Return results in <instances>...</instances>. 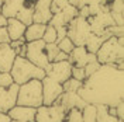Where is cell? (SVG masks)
I'll return each mask as SVG.
<instances>
[{"label": "cell", "mask_w": 124, "mask_h": 122, "mask_svg": "<svg viewBox=\"0 0 124 122\" xmlns=\"http://www.w3.org/2000/svg\"><path fill=\"white\" fill-rule=\"evenodd\" d=\"M7 25V18L3 14H0V27H6Z\"/></svg>", "instance_id": "40"}, {"label": "cell", "mask_w": 124, "mask_h": 122, "mask_svg": "<svg viewBox=\"0 0 124 122\" xmlns=\"http://www.w3.org/2000/svg\"><path fill=\"white\" fill-rule=\"evenodd\" d=\"M27 0H4L1 4V14L6 18H13L18 13V10L25 4Z\"/></svg>", "instance_id": "19"}, {"label": "cell", "mask_w": 124, "mask_h": 122, "mask_svg": "<svg viewBox=\"0 0 124 122\" xmlns=\"http://www.w3.org/2000/svg\"><path fill=\"white\" fill-rule=\"evenodd\" d=\"M61 13H62V15H63V18H65V21L69 24L73 18L78 17V8L75 7V6H72V4H68Z\"/></svg>", "instance_id": "29"}, {"label": "cell", "mask_w": 124, "mask_h": 122, "mask_svg": "<svg viewBox=\"0 0 124 122\" xmlns=\"http://www.w3.org/2000/svg\"><path fill=\"white\" fill-rule=\"evenodd\" d=\"M14 83L10 72H0V87L1 88H8L11 84Z\"/></svg>", "instance_id": "31"}, {"label": "cell", "mask_w": 124, "mask_h": 122, "mask_svg": "<svg viewBox=\"0 0 124 122\" xmlns=\"http://www.w3.org/2000/svg\"><path fill=\"white\" fill-rule=\"evenodd\" d=\"M46 44L42 41V39H38V41H32V42H27L25 44V59L35 65L37 68L45 69L48 65H49V61H48V56H46V51H45Z\"/></svg>", "instance_id": "6"}, {"label": "cell", "mask_w": 124, "mask_h": 122, "mask_svg": "<svg viewBox=\"0 0 124 122\" xmlns=\"http://www.w3.org/2000/svg\"><path fill=\"white\" fill-rule=\"evenodd\" d=\"M108 34L111 37H116V38H120V37H124V25H111V27H107L106 28Z\"/></svg>", "instance_id": "34"}, {"label": "cell", "mask_w": 124, "mask_h": 122, "mask_svg": "<svg viewBox=\"0 0 124 122\" xmlns=\"http://www.w3.org/2000/svg\"><path fill=\"white\" fill-rule=\"evenodd\" d=\"M68 4H69L68 0H51V11H52V14L62 11Z\"/></svg>", "instance_id": "32"}, {"label": "cell", "mask_w": 124, "mask_h": 122, "mask_svg": "<svg viewBox=\"0 0 124 122\" xmlns=\"http://www.w3.org/2000/svg\"><path fill=\"white\" fill-rule=\"evenodd\" d=\"M10 75H11L16 84L21 86V84L27 83L30 80H34V79L42 80L45 77V72H44V69L37 68L35 65H32L24 56H16L14 63L10 69Z\"/></svg>", "instance_id": "3"}, {"label": "cell", "mask_w": 124, "mask_h": 122, "mask_svg": "<svg viewBox=\"0 0 124 122\" xmlns=\"http://www.w3.org/2000/svg\"><path fill=\"white\" fill-rule=\"evenodd\" d=\"M70 70H72V65L68 61L52 62L44 69L45 76L51 77L52 80L58 81L59 84L65 83L68 79H70Z\"/></svg>", "instance_id": "9"}, {"label": "cell", "mask_w": 124, "mask_h": 122, "mask_svg": "<svg viewBox=\"0 0 124 122\" xmlns=\"http://www.w3.org/2000/svg\"><path fill=\"white\" fill-rule=\"evenodd\" d=\"M111 35L108 34L107 31H106V35H103V37H99V35H94V34H90L89 37H87V39H86L85 42V48L86 51L89 52V54H93L96 55V52L99 51V48H100V45L106 41L107 38H110Z\"/></svg>", "instance_id": "21"}, {"label": "cell", "mask_w": 124, "mask_h": 122, "mask_svg": "<svg viewBox=\"0 0 124 122\" xmlns=\"http://www.w3.org/2000/svg\"><path fill=\"white\" fill-rule=\"evenodd\" d=\"M68 1H69V4H72V6H75V7H76L78 0H68Z\"/></svg>", "instance_id": "41"}, {"label": "cell", "mask_w": 124, "mask_h": 122, "mask_svg": "<svg viewBox=\"0 0 124 122\" xmlns=\"http://www.w3.org/2000/svg\"><path fill=\"white\" fill-rule=\"evenodd\" d=\"M52 17L51 11V0H35L34 3V14H32V23L46 24L49 23Z\"/></svg>", "instance_id": "11"}, {"label": "cell", "mask_w": 124, "mask_h": 122, "mask_svg": "<svg viewBox=\"0 0 124 122\" xmlns=\"http://www.w3.org/2000/svg\"><path fill=\"white\" fill-rule=\"evenodd\" d=\"M56 45H58V48H59L61 52H63V54H66V55H69L70 52H72V49L75 48L73 42H72L68 37L62 38L61 41H56Z\"/></svg>", "instance_id": "28"}, {"label": "cell", "mask_w": 124, "mask_h": 122, "mask_svg": "<svg viewBox=\"0 0 124 122\" xmlns=\"http://www.w3.org/2000/svg\"><path fill=\"white\" fill-rule=\"evenodd\" d=\"M0 14H1V6H0Z\"/></svg>", "instance_id": "44"}, {"label": "cell", "mask_w": 124, "mask_h": 122, "mask_svg": "<svg viewBox=\"0 0 124 122\" xmlns=\"http://www.w3.org/2000/svg\"><path fill=\"white\" fill-rule=\"evenodd\" d=\"M106 1H107V3H108V1H110V0H106Z\"/></svg>", "instance_id": "45"}, {"label": "cell", "mask_w": 124, "mask_h": 122, "mask_svg": "<svg viewBox=\"0 0 124 122\" xmlns=\"http://www.w3.org/2000/svg\"><path fill=\"white\" fill-rule=\"evenodd\" d=\"M116 114H117V118L120 121H124V101L118 102L116 105Z\"/></svg>", "instance_id": "37"}, {"label": "cell", "mask_w": 124, "mask_h": 122, "mask_svg": "<svg viewBox=\"0 0 124 122\" xmlns=\"http://www.w3.org/2000/svg\"><path fill=\"white\" fill-rule=\"evenodd\" d=\"M108 11L116 25H124V0H110Z\"/></svg>", "instance_id": "17"}, {"label": "cell", "mask_w": 124, "mask_h": 122, "mask_svg": "<svg viewBox=\"0 0 124 122\" xmlns=\"http://www.w3.org/2000/svg\"><path fill=\"white\" fill-rule=\"evenodd\" d=\"M42 84V105H52L55 104V101L61 97V94L63 93L62 84L58 81L52 80L51 77L45 76L41 80Z\"/></svg>", "instance_id": "8"}, {"label": "cell", "mask_w": 124, "mask_h": 122, "mask_svg": "<svg viewBox=\"0 0 124 122\" xmlns=\"http://www.w3.org/2000/svg\"><path fill=\"white\" fill-rule=\"evenodd\" d=\"M82 84H83V81H79V80H76V79L70 77V79H68L65 83H62V88H63V91L78 93V90L82 87Z\"/></svg>", "instance_id": "25"}, {"label": "cell", "mask_w": 124, "mask_h": 122, "mask_svg": "<svg viewBox=\"0 0 124 122\" xmlns=\"http://www.w3.org/2000/svg\"><path fill=\"white\" fill-rule=\"evenodd\" d=\"M7 115L11 119L23 122H35V108L31 107H23V105H14Z\"/></svg>", "instance_id": "14"}, {"label": "cell", "mask_w": 124, "mask_h": 122, "mask_svg": "<svg viewBox=\"0 0 124 122\" xmlns=\"http://www.w3.org/2000/svg\"><path fill=\"white\" fill-rule=\"evenodd\" d=\"M45 51H46V56H48L49 63H52V62L68 61V58H69V55H66V54H63V52L59 51V48H58L56 44H46Z\"/></svg>", "instance_id": "22"}, {"label": "cell", "mask_w": 124, "mask_h": 122, "mask_svg": "<svg viewBox=\"0 0 124 122\" xmlns=\"http://www.w3.org/2000/svg\"><path fill=\"white\" fill-rule=\"evenodd\" d=\"M48 24L52 25L54 28H59V27H66V25H68V23L65 21V18H63V15H62L61 11L52 14V17H51V20H49Z\"/></svg>", "instance_id": "30"}, {"label": "cell", "mask_w": 124, "mask_h": 122, "mask_svg": "<svg viewBox=\"0 0 124 122\" xmlns=\"http://www.w3.org/2000/svg\"><path fill=\"white\" fill-rule=\"evenodd\" d=\"M66 111L59 104L35 108V122H65Z\"/></svg>", "instance_id": "7"}, {"label": "cell", "mask_w": 124, "mask_h": 122, "mask_svg": "<svg viewBox=\"0 0 124 122\" xmlns=\"http://www.w3.org/2000/svg\"><path fill=\"white\" fill-rule=\"evenodd\" d=\"M45 27L46 25H44V24H37V23L30 24V25L25 28V32H24V41H25V42H32V41L42 39Z\"/></svg>", "instance_id": "20"}, {"label": "cell", "mask_w": 124, "mask_h": 122, "mask_svg": "<svg viewBox=\"0 0 124 122\" xmlns=\"http://www.w3.org/2000/svg\"><path fill=\"white\" fill-rule=\"evenodd\" d=\"M96 122H124L108 114L107 105H96Z\"/></svg>", "instance_id": "23"}, {"label": "cell", "mask_w": 124, "mask_h": 122, "mask_svg": "<svg viewBox=\"0 0 124 122\" xmlns=\"http://www.w3.org/2000/svg\"><path fill=\"white\" fill-rule=\"evenodd\" d=\"M78 94L86 104L116 107L124 101V70L116 65H101L97 72L86 77Z\"/></svg>", "instance_id": "1"}, {"label": "cell", "mask_w": 124, "mask_h": 122, "mask_svg": "<svg viewBox=\"0 0 124 122\" xmlns=\"http://www.w3.org/2000/svg\"><path fill=\"white\" fill-rule=\"evenodd\" d=\"M11 122H23V121H16V119H11Z\"/></svg>", "instance_id": "42"}, {"label": "cell", "mask_w": 124, "mask_h": 122, "mask_svg": "<svg viewBox=\"0 0 124 122\" xmlns=\"http://www.w3.org/2000/svg\"><path fill=\"white\" fill-rule=\"evenodd\" d=\"M0 122H11V118L6 112H0Z\"/></svg>", "instance_id": "39"}, {"label": "cell", "mask_w": 124, "mask_h": 122, "mask_svg": "<svg viewBox=\"0 0 124 122\" xmlns=\"http://www.w3.org/2000/svg\"><path fill=\"white\" fill-rule=\"evenodd\" d=\"M25 25L23 23H20L17 18H7V25H6V30H7L8 38L10 41H18V39H24V32H25Z\"/></svg>", "instance_id": "16"}, {"label": "cell", "mask_w": 124, "mask_h": 122, "mask_svg": "<svg viewBox=\"0 0 124 122\" xmlns=\"http://www.w3.org/2000/svg\"><path fill=\"white\" fill-rule=\"evenodd\" d=\"M92 61H97L96 55L89 54L85 46H75L72 49V52L69 54V58H68V62L72 66H76V68H85L86 63Z\"/></svg>", "instance_id": "12"}, {"label": "cell", "mask_w": 124, "mask_h": 122, "mask_svg": "<svg viewBox=\"0 0 124 122\" xmlns=\"http://www.w3.org/2000/svg\"><path fill=\"white\" fill-rule=\"evenodd\" d=\"M100 63L97 61H92V62H89V63H86V66L83 68V70H85V75L86 77H89V76H92L94 72H97L99 69H100Z\"/></svg>", "instance_id": "33"}, {"label": "cell", "mask_w": 124, "mask_h": 122, "mask_svg": "<svg viewBox=\"0 0 124 122\" xmlns=\"http://www.w3.org/2000/svg\"><path fill=\"white\" fill-rule=\"evenodd\" d=\"M70 77L76 79L79 81H85L86 75H85V70L83 68H76V66H72V70H70Z\"/></svg>", "instance_id": "35"}, {"label": "cell", "mask_w": 124, "mask_h": 122, "mask_svg": "<svg viewBox=\"0 0 124 122\" xmlns=\"http://www.w3.org/2000/svg\"><path fill=\"white\" fill-rule=\"evenodd\" d=\"M17 105L38 108L42 105V84L41 80H30L21 84L17 93Z\"/></svg>", "instance_id": "4"}, {"label": "cell", "mask_w": 124, "mask_h": 122, "mask_svg": "<svg viewBox=\"0 0 124 122\" xmlns=\"http://www.w3.org/2000/svg\"><path fill=\"white\" fill-rule=\"evenodd\" d=\"M55 104H59L65 108V111H68L70 108H78V109H83L86 107L85 100L82 98L78 93L72 91H63L61 97L55 101Z\"/></svg>", "instance_id": "13"}, {"label": "cell", "mask_w": 124, "mask_h": 122, "mask_svg": "<svg viewBox=\"0 0 124 122\" xmlns=\"http://www.w3.org/2000/svg\"><path fill=\"white\" fill-rule=\"evenodd\" d=\"M55 30H56V41H61L62 38L66 37V32H68L66 27H59V28H55Z\"/></svg>", "instance_id": "38"}, {"label": "cell", "mask_w": 124, "mask_h": 122, "mask_svg": "<svg viewBox=\"0 0 124 122\" xmlns=\"http://www.w3.org/2000/svg\"><path fill=\"white\" fill-rule=\"evenodd\" d=\"M65 122H83V119H82V109H78V108L68 109L66 115H65Z\"/></svg>", "instance_id": "27"}, {"label": "cell", "mask_w": 124, "mask_h": 122, "mask_svg": "<svg viewBox=\"0 0 124 122\" xmlns=\"http://www.w3.org/2000/svg\"><path fill=\"white\" fill-rule=\"evenodd\" d=\"M18 84L13 83L8 88L0 87V112L7 114L11 108L17 105V93H18Z\"/></svg>", "instance_id": "10"}, {"label": "cell", "mask_w": 124, "mask_h": 122, "mask_svg": "<svg viewBox=\"0 0 124 122\" xmlns=\"http://www.w3.org/2000/svg\"><path fill=\"white\" fill-rule=\"evenodd\" d=\"M34 1H35V0H34Z\"/></svg>", "instance_id": "46"}, {"label": "cell", "mask_w": 124, "mask_h": 122, "mask_svg": "<svg viewBox=\"0 0 124 122\" xmlns=\"http://www.w3.org/2000/svg\"><path fill=\"white\" fill-rule=\"evenodd\" d=\"M17 54L10 44H0V72H10Z\"/></svg>", "instance_id": "15"}, {"label": "cell", "mask_w": 124, "mask_h": 122, "mask_svg": "<svg viewBox=\"0 0 124 122\" xmlns=\"http://www.w3.org/2000/svg\"><path fill=\"white\" fill-rule=\"evenodd\" d=\"M68 32H66V37L73 42L75 46H85V42L87 37L92 34L89 23L86 18H82L78 15L76 18H73L68 25Z\"/></svg>", "instance_id": "5"}, {"label": "cell", "mask_w": 124, "mask_h": 122, "mask_svg": "<svg viewBox=\"0 0 124 122\" xmlns=\"http://www.w3.org/2000/svg\"><path fill=\"white\" fill-rule=\"evenodd\" d=\"M124 37H110L100 45L96 52V59L100 65H116L117 69L124 70Z\"/></svg>", "instance_id": "2"}, {"label": "cell", "mask_w": 124, "mask_h": 122, "mask_svg": "<svg viewBox=\"0 0 124 122\" xmlns=\"http://www.w3.org/2000/svg\"><path fill=\"white\" fill-rule=\"evenodd\" d=\"M3 1H4V0H0V6H1V4H3Z\"/></svg>", "instance_id": "43"}, {"label": "cell", "mask_w": 124, "mask_h": 122, "mask_svg": "<svg viewBox=\"0 0 124 122\" xmlns=\"http://www.w3.org/2000/svg\"><path fill=\"white\" fill-rule=\"evenodd\" d=\"M34 0H27L25 4L18 10V13L16 14L14 18H17L20 23H23L25 27H28L32 24V14H34Z\"/></svg>", "instance_id": "18"}, {"label": "cell", "mask_w": 124, "mask_h": 122, "mask_svg": "<svg viewBox=\"0 0 124 122\" xmlns=\"http://www.w3.org/2000/svg\"><path fill=\"white\" fill-rule=\"evenodd\" d=\"M42 41L45 44H56V30H55L52 25L46 24L44 35H42Z\"/></svg>", "instance_id": "26"}, {"label": "cell", "mask_w": 124, "mask_h": 122, "mask_svg": "<svg viewBox=\"0 0 124 122\" xmlns=\"http://www.w3.org/2000/svg\"><path fill=\"white\" fill-rule=\"evenodd\" d=\"M82 119L83 122H96V105L86 104L82 109Z\"/></svg>", "instance_id": "24"}, {"label": "cell", "mask_w": 124, "mask_h": 122, "mask_svg": "<svg viewBox=\"0 0 124 122\" xmlns=\"http://www.w3.org/2000/svg\"><path fill=\"white\" fill-rule=\"evenodd\" d=\"M0 44H10V38L6 27H0Z\"/></svg>", "instance_id": "36"}]
</instances>
